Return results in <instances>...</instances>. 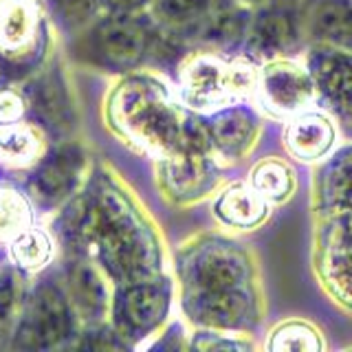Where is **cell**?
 Listing matches in <instances>:
<instances>
[{"mask_svg": "<svg viewBox=\"0 0 352 352\" xmlns=\"http://www.w3.org/2000/svg\"><path fill=\"white\" fill-rule=\"evenodd\" d=\"M172 284L168 278H152L124 284L113 306L117 333L124 339H141L154 333L170 313Z\"/></svg>", "mask_w": 352, "mask_h": 352, "instance_id": "cell-5", "label": "cell"}, {"mask_svg": "<svg viewBox=\"0 0 352 352\" xmlns=\"http://www.w3.org/2000/svg\"><path fill=\"white\" fill-rule=\"evenodd\" d=\"M317 205L328 216L352 212V146L337 150L319 172Z\"/></svg>", "mask_w": 352, "mask_h": 352, "instance_id": "cell-17", "label": "cell"}, {"mask_svg": "<svg viewBox=\"0 0 352 352\" xmlns=\"http://www.w3.org/2000/svg\"><path fill=\"white\" fill-rule=\"evenodd\" d=\"M60 14L71 25H82L86 18H91L95 9V0H55Z\"/></svg>", "mask_w": 352, "mask_h": 352, "instance_id": "cell-31", "label": "cell"}, {"mask_svg": "<svg viewBox=\"0 0 352 352\" xmlns=\"http://www.w3.org/2000/svg\"><path fill=\"white\" fill-rule=\"evenodd\" d=\"M69 289L75 311L86 319H102L108 311V286L104 275L91 262H73L69 269Z\"/></svg>", "mask_w": 352, "mask_h": 352, "instance_id": "cell-20", "label": "cell"}, {"mask_svg": "<svg viewBox=\"0 0 352 352\" xmlns=\"http://www.w3.org/2000/svg\"><path fill=\"white\" fill-rule=\"evenodd\" d=\"M242 71L238 64H229L212 53L194 55L181 73L183 102L196 110L229 106L245 88Z\"/></svg>", "mask_w": 352, "mask_h": 352, "instance_id": "cell-6", "label": "cell"}, {"mask_svg": "<svg viewBox=\"0 0 352 352\" xmlns=\"http://www.w3.org/2000/svg\"><path fill=\"white\" fill-rule=\"evenodd\" d=\"M38 99H40L42 113L47 115L51 121H55V124H60V126L66 124L71 108H69V102H66L64 88L58 82H55L53 77H47V80H42Z\"/></svg>", "mask_w": 352, "mask_h": 352, "instance_id": "cell-30", "label": "cell"}, {"mask_svg": "<svg viewBox=\"0 0 352 352\" xmlns=\"http://www.w3.org/2000/svg\"><path fill=\"white\" fill-rule=\"evenodd\" d=\"M229 11L227 0H161L159 14L174 29H190L218 38L220 22Z\"/></svg>", "mask_w": 352, "mask_h": 352, "instance_id": "cell-18", "label": "cell"}, {"mask_svg": "<svg viewBox=\"0 0 352 352\" xmlns=\"http://www.w3.org/2000/svg\"><path fill=\"white\" fill-rule=\"evenodd\" d=\"M267 348L273 352H319L324 348V341L315 326L293 319V322H284L273 330Z\"/></svg>", "mask_w": 352, "mask_h": 352, "instance_id": "cell-24", "label": "cell"}, {"mask_svg": "<svg viewBox=\"0 0 352 352\" xmlns=\"http://www.w3.org/2000/svg\"><path fill=\"white\" fill-rule=\"evenodd\" d=\"M249 183L267 198L271 205H280L289 201L295 192V172L291 170L289 163L280 159H262L256 168L251 170Z\"/></svg>", "mask_w": 352, "mask_h": 352, "instance_id": "cell-23", "label": "cell"}, {"mask_svg": "<svg viewBox=\"0 0 352 352\" xmlns=\"http://www.w3.org/2000/svg\"><path fill=\"white\" fill-rule=\"evenodd\" d=\"M205 126L218 154L236 161L251 150L258 135V117L247 106H223L205 119Z\"/></svg>", "mask_w": 352, "mask_h": 352, "instance_id": "cell-13", "label": "cell"}, {"mask_svg": "<svg viewBox=\"0 0 352 352\" xmlns=\"http://www.w3.org/2000/svg\"><path fill=\"white\" fill-rule=\"evenodd\" d=\"M95 51L106 66L126 71L137 66L148 53L150 33L130 14H115L97 25L93 33Z\"/></svg>", "mask_w": 352, "mask_h": 352, "instance_id": "cell-11", "label": "cell"}, {"mask_svg": "<svg viewBox=\"0 0 352 352\" xmlns=\"http://www.w3.org/2000/svg\"><path fill=\"white\" fill-rule=\"evenodd\" d=\"M25 113V102L14 91L0 93V124H16Z\"/></svg>", "mask_w": 352, "mask_h": 352, "instance_id": "cell-32", "label": "cell"}, {"mask_svg": "<svg viewBox=\"0 0 352 352\" xmlns=\"http://www.w3.org/2000/svg\"><path fill=\"white\" fill-rule=\"evenodd\" d=\"M269 201L251 183H236L216 198L214 214L225 225L236 229H253L269 216Z\"/></svg>", "mask_w": 352, "mask_h": 352, "instance_id": "cell-19", "label": "cell"}, {"mask_svg": "<svg viewBox=\"0 0 352 352\" xmlns=\"http://www.w3.org/2000/svg\"><path fill=\"white\" fill-rule=\"evenodd\" d=\"M308 71L317 95L335 113H352V51L322 47L308 55Z\"/></svg>", "mask_w": 352, "mask_h": 352, "instance_id": "cell-12", "label": "cell"}, {"mask_svg": "<svg viewBox=\"0 0 352 352\" xmlns=\"http://www.w3.org/2000/svg\"><path fill=\"white\" fill-rule=\"evenodd\" d=\"M77 231L95 247L108 275L121 286L161 275L159 238L117 185L97 187L93 201L80 214Z\"/></svg>", "mask_w": 352, "mask_h": 352, "instance_id": "cell-1", "label": "cell"}, {"mask_svg": "<svg viewBox=\"0 0 352 352\" xmlns=\"http://www.w3.org/2000/svg\"><path fill=\"white\" fill-rule=\"evenodd\" d=\"M317 269L328 293L352 308V212L328 220L319 238Z\"/></svg>", "mask_w": 352, "mask_h": 352, "instance_id": "cell-9", "label": "cell"}, {"mask_svg": "<svg viewBox=\"0 0 352 352\" xmlns=\"http://www.w3.org/2000/svg\"><path fill=\"white\" fill-rule=\"evenodd\" d=\"M183 311L196 326L218 330H249L260 319L253 286L229 291H183Z\"/></svg>", "mask_w": 352, "mask_h": 352, "instance_id": "cell-7", "label": "cell"}, {"mask_svg": "<svg viewBox=\"0 0 352 352\" xmlns=\"http://www.w3.org/2000/svg\"><path fill=\"white\" fill-rule=\"evenodd\" d=\"M192 350H251V341L234 337V330H218V328H201L196 330L192 341Z\"/></svg>", "mask_w": 352, "mask_h": 352, "instance_id": "cell-29", "label": "cell"}, {"mask_svg": "<svg viewBox=\"0 0 352 352\" xmlns=\"http://www.w3.org/2000/svg\"><path fill=\"white\" fill-rule=\"evenodd\" d=\"M104 3L115 11V14H132V11L141 9L148 0H104Z\"/></svg>", "mask_w": 352, "mask_h": 352, "instance_id": "cell-33", "label": "cell"}, {"mask_svg": "<svg viewBox=\"0 0 352 352\" xmlns=\"http://www.w3.org/2000/svg\"><path fill=\"white\" fill-rule=\"evenodd\" d=\"M84 168V157L77 148H62L47 159L31 181V192L38 201L53 205L69 196Z\"/></svg>", "mask_w": 352, "mask_h": 352, "instance_id": "cell-16", "label": "cell"}, {"mask_svg": "<svg viewBox=\"0 0 352 352\" xmlns=\"http://www.w3.org/2000/svg\"><path fill=\"white\" fill-rule=\"evenodd\" d=\"M11 256L22 269L36 271L42 269L51 258V240L40 229H27L11 245Z\"/></svg>", "mask_w": 352, "mask_h": 352, "instance_id": "cell-25", "label": "cell"}, {"mask_svg": "<svg viewBox=\"0 0 352 352\" xmlns=\"http://www.w3.org/2000/svg\"><path fill=\"white\" fill-rule=\"evenodd\" d=\"M42 141L36 130L14 128L0 135V157L14 163H29L40 154Z\"/></svg>", "mask_w": 352, "mask_h": 352, "instance_id": "cell-27", "label": "cell"}, {"mask_svg": "<svg viewBox=\"0 0 352 352\" xmlns=\"http://www.w3.org/2000/svg\"><path fill=\"white\" fill-rule=\"evenodd\" d=\"M38 7L31 0L0 3V47L7 53H22L36 42Z\"/></svg>", "mask_w": 352, "mask_h": 352, "instance_id": "cell-21", "label": "cell"}, {"mask_svg": "<svg viewBox=\"0 0 352 352\" xmlns=\"http://www.w3.org/2000/svg\"><path fill=\"white\" fill-rule=\"evenodd\" d=\"M313 33L328 47L352 51V0H324L313 14Z\"/></svg>", "mask_w": 352, "mask_h": 352, "instance_id": "cell-22", "label": "cell"}, {"mask_svg": "<svg viewBox=\"0 0 352 352\" xmlns=\"http://www.w3.org/2000/svg\"><path fill=\"white\" fill-rule=\"evenodd\" d=\"M247 251L227 238H203L183 249L179 278L183 291H229L253 286Z\"/></svg>", "mask_w": 352, "mask_h": 352, "instance_id": "cell-4", "label": "cell"}, {"mask_svg": "<svg viewBox=\"0 0 352 352\" xmlns=\"http://www.w3.org/2000/svg\"><path fill=\"white\" fill-rule=\"evenodd\" d=\"M20 297H22L20 278H16V273L11 271L0 273V337L14 324V319L20 311Z\"/></svg>", "mask_w": 352, "mask_h": 352, "instance_id": "cell-28", "label": "cell"}, {"mask_svg": "<svg viewBox=\"0 0 352 352\" xmlns=\"http://www.w3.org/2000/svg\"><path fill=\"white\" fill-rule=\"evenodd\" d=\"M335 126L322 113H300L284 128V148L300 161L324 159L335 143Z\"/></svg>", "mask_w": 352, "mask_h": 352, "instance_id": "cell-15", "label": "cell"}, {"mask_svg": "<svg viewBox=\"0 0 352 352\" xmlns=\"http://www.w3.org/2000/svg\"><path fill=\"white\" fill-rule=\"evenodd\" d=\"M245 3H249V5H258V3H262V0H245Z\"/></svg>", "mask_w": 352, "mask_h": 352, "instance_id": "cell-34", "label": "cell"}, {"mask_svg": "<svg viewBox=\"0 0 352 352\" xmlns=\"http://www.w3.org/2000/svg\"><path fill=\"white\" fill-rule=\"evenodd\" d=\"M212 139L205 121L185 119L181 146L165 154L161 165L163 187L176 203H192L207 196L218 183V165L212 159Z\"/></svg>", "mask_w": 352, "mask_h": 352, "instance_id": "cell-3", "label": "cell"}, {"mask_svg": "<svg viewBox=\"0 0 352 352\" xmlns=\"http://www.w3.org/2000/svg\"><path fill=\"white\" fill-rule=\"evenodd\" d=\"M75 333V319L69 302L55 286H42L36 293L20 337L31 348H60Z\"/></svg>", "mask_w": 352, "mask_h": 352, "instance_id": "cell-10", "label": "cell"}, {"mask_svg": "<svg viewBox=\"0 0 352 352\" xmlns=\"http://www.w3.org/2000/svg\"><path fill=\"white\" fill-rule=\"evenodd\" d=\"M317 88L311 71L289 60H273L260 71L258 99L269 115L291 119L315 102Z\"/></svg>", "mask_w": 352, "mask_h": 352, "instance_id": "cell-8", "label": "cell"}, {"mask_svg": "<svg viewBox=\"0 0 352 352\" xmlns=\"http://www.w3.org/2000/svg\"><path fill=\"white\" fill-rule=\"evenodd\" d=\"M31 209L27 198L16 190H0V240L18 238L29 229Z\"/></svg>", "mask_w": 352, "mask_h": 352, "instance_id": "cell-26", "label": "cell"}, {"mask_svg": "<svg viewBox=\"0 0 352 352\" xmlns=\"http://www.w3.org/2000/svg\"><path fill=\"white\" fill-rule=\"evenodd\" d=\"M295 44L297 22L286 9H262L247 27V49L258 58H278L289 53Z\"/></svg>", "mask_w": 352, "mask_h": 352, "instance_id": "cell-14", "label": "cell"}, {"mask_svg": "<svg viewBox=\"0 0 352 352\" xmlns=\"http://www.w3.org/2000/svg\"><path fill=\"white\" fill-rule=\"evenodd\" d=\"M110 117L126 137L161 157L174 152L183 141L185 117L168 88L152 77H132L121 84L110 102Z\"/></svg>", "mask_w": 352, "mask_h": 352, "instance_id": "cell-2", "label": "cell"}]
</instances>
